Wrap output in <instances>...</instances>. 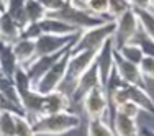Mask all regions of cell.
Wrapping results in <instances>:
<instances>
[{
  "mask_svg": "<svg viewBox=\"0 0 154 136\" xmlns=\"http://www.w3.org/2000/svg\"><path fill=\"white\" fill-rule=\"evenodd\" d=\"M13 82H15V90L18 95V102L23 110V113L28 116L31 121L35 118L43 115V102H45V95L35 90L30 77H28L25 67H18L15 76H13Z\"/></svg>",
  "mask_w": 154,
  "mask_h": 136,
  "instance_id": "cell-1",
  "label": "cell"
},
{
  "mask_svg": "<svg viewBox=\"0 0 154 136\" xmlns=\"http://www.w3.org/2000/svg\"><path fill=\"white\" fill-rule=\"evenodd\" d=\"M80 123H82L80 116L72 112L43 115L31 121L36 136H61L77 130Z\"/></svg>",
  "mask_w": 154,
  "mask_h": 136,
  "instance_id": "cell-2",
  "label": "cell"
},
{
  "mask_svg": "<svg viewBox=\"0 0 154 136\" xmlns=\"http://www.w3.org/2000/svg\"><path fill=\"white\" fill-rule=\"evenodd\" d=\"M115 30H116L115 20H110L107 23L100 25V26L80 31V35L77 36V41L74 43L72 51L74 53H82V51H95L97 53L108 39L113 38Z\"/></svg>",
  "mask_w": 154,
  "mask_h": 136,
  "instance_id": "cell-3",
  "label": "cell"
},
{
  "mask_svg": "<svg viewBox=\"0 0 154 136\" xmlns=\"http://www.w3.org/2000/svg\"><path fill=\"white\" fill-rule=\"evenodd\" d=\"M72 48L74 46L69 48V49L61 56V59L41 77V80L35 85L36 92H39L41 95H48V94H51V92H56V90L61 89V85L66 80V74H67L69 61H71V56H72Z\"/></svg>",
  "mask_w": 154,
  "mask_h": 136,
  "instance_id": "cell-4",
  "label": "cell"
},
{
  "mask_svg": "<svg viewBox=\"0 0 154 136\" xmlns=\"http://www.w3.org/2000/svg\"><path fill=\"white\" fill-rule=\"evenodd\" d=\"M51 17L54 18H59L61 21L67 23L69 26L75 28L79 31H84V30H89V28H95V26H100V25L107 23L110 21L108 18H103V17H97L90 12H82V10H75L66 2V5L62 7L59 12L53 13Z\"/></svg>",
  "mask_w": 154,
  "mask_h": 136,
  "instance_id": "cell-5",
  "label": "cell"
},
{
  "mask_svg": "<svg viewBox=\"0 0 154 136\" xmlns=\"http://www.w3.org/2000/svg\"><path fill=\"white\" fill-rule=\"evenodd\" d=\"M115 23H116V30H115L112 41H113V48L118 49V48H122L126 43H131L136 38V35L139 31V21H138L134 10L131 8L125 15L120 17L118 20H115Z\"/></svg>",
  "mask_w": 154,
  "mask_h": 136,
  "instance_id": "cell-6",
  "label": "cell"
},
{
  "mask_svg": "<svg viewBox=\"0 0 154 136\" xmlns=\"http://www.w3.org/2000/svg\"><path fill=\"white\" fill-rule=\"evenodd\" d=\"M82 108L84 113L89 116V120H97V118L105 120V116L110 112V105L103 87H95L94 90H90L82 98Z\"/></svg>",
  "mask_w": 154,
  "mask_h": 136,
  "instance_id": "cell-7",
  "label": "cell"
},
{
  "mask_svg": "<svg viewBox=\"0 0 154 136\" xmlns=\"http://www.w3.org/2000/svg\"><path fill=\"white\" fill-rule=\"evenodd\" d=\"M80 35V33H79ZM79 35H69V36H54V35H41L35 41L36 45V57L54 54L66 49L67 46H72L77 41Z\"/></svg>",
  "mask_w": 154,
  "mask_h": 136,
  "instance_id": "cell-8",
  "label": "cell"
},
{
  "mask_svg": "<svg viewBox=\"0 0 154 136\" xmlns=\"http://www.w3.org/2000/svg\"><path fill=\"white\" fill-rule=\"evenodd\" d=\"M74 46V45H72ZM71 46H67L66 49H62L59 51V53H54V54H48V56H39V57H35L30 64L25 67V71H26V74L28 77H30V80H31V84H33V87L36 85V84L41 80V77L46 74L48 71H49L51 67H53L54 64H56L57 61L61 59V56L66 53V51L69 49Z\"/></svg>",
  "mask_w": 154,
  "mask_h": 136,
  "instance_id": "cell-9",
  "label": "cell"
},
{
  "mask_svg": "<svg viewBox=\"0 0 154 136\" xmlns=\"http://www.w3.org/2000/svg\"><path fill=\"white\" fill-rule=\"evenodd\" d=\"M113 41L108 39L103 46L98 49L97 57H95V64L98 67V76H100V84L105 90V85L108 84L110 77L115 72V59H113Z\"/></svg>",
  "mask_w": 154,
  "mask_h": 136,
  "instance_id": "cell-10",
  "label": "cell"
},
{
  "mask_svg": "<svg viewBox=\"0 0 154 136\" xmlns=\"http://www.w3.org/2000/svg\"><path fill=\"white\" fill-rule=\"evenodd\" d=\"M113 59H115V72L122 77L125 82L130 84V85L143 87V76L136 64L126 61L116 49L113 51Z\"/></svg>",
  "mask_w": 154,
  "mask_h": 136,
  "instance_id": "cell-11",
  "label": "cell"
},
{
  "mask_svg": "<svg viewBox=\"0 0 154 136\" xmlns=\"http://www.w3.org/2000/svg\"><path fill=\"white\" fill-rule=\"evenodd\" d=\"M95 87H102V84H100V76H98V67L94 62L92 67L77 80L74 90H72V94H71V100L72 102H82V98L85 97L90 90H94Z\"/></svg>",
  "mask_w": 154,
  "mask_h": 136,
  "instance_id": "cell-12",
  "label": "cell"
},
{
  "mask_svg": "<svg viewBox=\"0 0 154 136\" xmlns=\"http://www.w3.org/2000/svg\"><path fill=\"white\" fill-rule=\"evenodd\" d=\"M72 100L66 92L56 90L51 94L45 95L43 102V115H53V113H62V112H71ZM41 115V116H43Z\"/></svg>",
  "mask_w": 154,
  "mask_h": 136,
  "instance_id": "cell-13",
  "label": "cell"
},
{
  "mask_svg": "<svg viewBox=\"0 0 154 136\" xmlns=\"http://www.w3.org/2000/svg\"><path fill=\"white\" fill-rule=\"evenodd\" d=\"M123 92H125V97H126L128 102H133L134 105H138L143 113H148V115L154 116V102L143 87L125 84Z\"/></svg>",
  "mask_w": 154,
  "mask_h": 136,
  "instance_id": "cell-14",
  "label": "cell"
},
{
  "mask_svg": "<svg viewBox=\"0 0 154 136\" xmlns=\"http://www.w3.org/2000/svg\"><path fill=\"white\" fill-rule=\"evenodd\" d=\"M112 126L116 136H141V128L138 125L136 118H130L122 113H113Z\"/></svg>",
  "mask_w": 154,
  "mask_h": 136,
  "instance_id": "cell-15",
  "label": "cell"
},
{
  "mask_svg": "<svg viewBox=\"0 0 154 136\" xmlns=\"http://www.w3.org/2000/svg\"><path fill=\"white\" fill-rule=\"evenodd\" d=\"M18 67H20V64L15 57V53H13V45L0 39V72L5 77L13 79Z\"/></svg>",
  "mask_w": 154,
  "mask_h": 136,
  "instance_id": "cell-16",
  "label": "cell"
},
{
  "mask_svg": "<svg viewBox=\"0 0 154 136\" xmlns=\"http://www.w3.org/2000/svg\"><path fill=\"white\" fill-rule=\"evenodd\" d=\"M43 35H54V36H69V35H79V30L69 26L67 23L61 21L59 18H54L51 15H48L46 18H43L39 21Z\"/></svg>",
  "mask_w": 154,
  "mask_h": 136,
  "instance_id": "cell-17",
  "label": "cell"
},
{
  "mask_svg": "<svg viewBox=\"0 0 154 136\" xmlns=\"http://www.w3.org/2000/svg\"><path fill=\"white\" fill-rule=\"evenodd\" d=\"M21 38V28L7 12L0 13V39L5 43H17Z\"/></svg>",
  "mask_w": 154,
  "mask_h": 136,
  "instance_id": "cell-18",
  "label": "cell"
},
{
  "mask_svg": "<svg viewBox=\"0 0 154 136\" xmlns=\"http://www.w3.org/2000/svg\"><path fill=\"white\" fill-rule=\"evenodd\" d=\"M13 53L21 67H26L30 62L36 57V45L33 39L20 38L17 43H13Z\"/></svg>",
  "mask_w": 154,
  "mask_h": 136,
  "instance_id": "cell-19",
  "label": "cell"
},
{
  "mask_svg": "<svg viewBox=\"0 0 154 136\" xmlns=\"http://www.w3.org/2000/svg\"><path fill=\"white\" fill-rule=\"evenodd\" d=\"M133 10L138 17L139 30L146 36L154 39V12H151V10H139V8H133Z\"/></svg>",
  "mask_w": 154,
  "mask_h": 136,
  "instance_id": "cell-20",
  "label": "cell"
},
{
  "mask_svg": "<svg viewBox=\"0 0 154 136\" xmlns=\"http://www.w3.org/2000/svg\"><path fill=\"white\" fill-rule=\"evenodd\" d=\"M87 136H116V134L108 121H105L103 118H97V120H89Z\"/></svg>",
  "mask_w": 154,
  "mask_h": 136,
  "instance_id": "cell-21",
  "label": "cell"
},
{
  "mask_svg": "<svg viewBox=\"0 0 154 136\" xmlns=\"http://www.w3.org/2000/svg\"><path fill=\"white\" fill-rule=\"evenodd\" d=\"M116 51H118V53L122 54V56H123L126 61L133 62V64H136V66H139V62L143 61V57H144L141 48H139L134 41L126 43V45H123L122 48H118Z\"/></svg>",
  "mask_w": 154,
  "mask_h": 136,
  "instance_id": "cell-22",
  "label": "cell"
},
{
  "mask_svg": "<svg viewBox=\"0 0 154 136\" xmlns=\"http://www.w3.org/2000/svg\"><path fill=\"white\" fill-rule=\"evenodd\" d=\"M25 13H26V18L30 23H39L43 18L48 17V12L36 0H26L25 2Z\"/></svg>",
  "mask_w": 154,
  "mask_h": 136,
  "instance_id": "cell-23",
  "label": "cell"
},
{
  "mask_svg": "<svg viewBox=\"0 0 154 136\" xmlns=\"http://www.w3.org/2000/svg\"><path fill=\"white\" fill-rule=\"evenodd\" d=\"M17 115L13 112H0V136H15Z\"/></svg>",
  "mask_w": 154,
  "mask_h": 136,
  "instance_id": "cell-24",
  "label": "cell"
},
{
  "mask_svg": "<svg viewBox=\"0 0 154 136\" xmlns=\"http://www.w3.org/2000/svg\"><path fill=\"white\" fill-rule=\"evenodd\" d=\"M130 0H108V17L110 20H118L122 15L131 10Z\"/></svg>",
  "mask_w": 154,
  "mask_h": 136,
  "instance_id": "cell-25",
  "label": "cell"
},
{
  "mask_svg": "<svg viewBox=\"0 0 154 136\" xmlns=\"http://www.w3.org/2000/svg\"><path fill=\"white\" fill-rule=\"evenodd\" d=\"M15 136H36L33 130L31 120L26 115L15 116Z\"/></svg>",
  "mask_w": 154,
  "mask_h": 136,
  "instance_id": "cell-26",
  "label": "cell"
},
{
  "mask_svg": "<svg viewBox=\"0 0 154 136\" xmlns=\"http://www.w3.org/2000/svg\"><path fill=\"white\" fill-rule=\"evenodd\" d=\"M133 41L136 43L139 48H141V51H143V54H144V56L154 57V39H151L149 36H146L144 33L139 30L138 35H136V38H134Z\"/></svg>",
  "mask_w": 154,
  "mask_h": 136,
  "instance_id": "cell-27",
  "label": "cell"
},
{
  "mask_svg": "<svg viewBox=\"0 0 154 136\" xmlns=\"http://www.w3.org/2000/svg\"><path fill=\"white\" fill-rule=\"evenodd\" d=\"M89 12L97 17L108 18V0H89Z\"/></svg>",
  "mask_w": 154,
  "mask_h": 136,
  "instance_id": "cell-28",
  "label": "cell"
},
{
  "mask_svg": "<svg viewBox=\"0 0 154 136\" xmlns=\"http://www.w3.org/2000/svg\"><path fill=\"white\" fill-rule=\"evenodd\" d=\"M116 112L122 113V115H125V116H130V118H136L138 120V115L141 113V108H139L138 105H134L133 102H125V104H122L118 108H116Z\"/></svg>",
  "mask_w": 154,
  "mask_h": 136,
  "instance_id": "cell-29",
  "label": "cell"
},
{
  "mask_svg": "<svg viewBox=\"0 0 154 136\" xmlns=\"http://www.w3.org/2000/svg\"><path fill=\"white\" fill-rule=\"evenodd\" d=\"M139 71H141L143 79H154V57L144 56L143 61L139 62Z\"/></svg>",
  "mask_w": 154,
  "mask_h": 136,
  "instance_id": "cell-30",
  "label": "cell"
},
{
  "mask_svg": "<svg viewBox=\"0 0 154 136\" xmlns=\"http://www.w3.org/2000/svg\"><path fill=\"white\" fill-rule=\"evenodd\" d=\"M36 2H38L39 5L46 10L48 15H53V13L59 12L62 7L66 5V2H67V0H36Z\"/></svg>",
  "mask_w": 154,
  "mask_h": 136,
  "instance_id": "cell-31",
  "label": "cell"
},
{
  "mask_svg": "<svg viewBox=\"0 0 154 136\" xmlns=\"http://www.w3.org/2000/svg\"><path fill=\"white\" fill-rule=\"evenodd\" d=\"M0 112H13V113H18V115H25L23 110L17 104H13L12 100H8L2 92H0Z\"/></svg>",
  "mask_w": 154,
  "mask_h": 136,
  "instance_id": "cell-32",
  "label": "cell"
},
{
  "mask_svg": "<svg viewBox=\"0 0 154 136\" xmlns=\"http://www.w3.org/2000/svg\"><path fill=\"white\" fill-rule=\"evenodd\" d=\"M41 35H43V31H41V26H39V23H30L23 31H21V38L33 39V41H36V39H38Z\"/></svg>",
  "mask_w": 154,
  "mask_h": 136,
  "instance_id": "cell-33",
  "label": "cell"
},
{
  "mask_svg": "<svg viewBox=\"0 0 154 136\" xmlns=\"http://www.w3.org/2000/svg\"><path fill=\"white\" fill-rule=\"evenodd\" d=\"M67 3L75 10H82V12H89V2L87 0H67Z\"/></svg>",
  "mask_w": 154,
  "mask_h": 136,
  "instance_id": "cell-34",
  "label": "cell"
},
{
  "mask_svg": "<svg viewBox=\"0 0 154 136\" xmlns=\"http://www.w3.org/2000/svg\"><path fill=\"white\" fill-rule=\"evenodd\" d=\"M133 8H139V10H149V0H130Z\"/></svg>",
  "mask_w": 154,
  "mask_h": 136,
  "instance_id": "cell-35",
  "label": "cell"
},
{
  "mask_svg": "<svg viewBox=\"0 0 154 136\" xmlns=\"http://www.w3.org/2000/svg\"><path fill=\"white\" fill-rule=\"evenodd\" d=\"M141 136H154V130L148 126H143L141 128Z\"/></svg>",
  "mask_w": 154,
  "mask_h": 136,
  "instance_id": "cell-36",
  "label": "cell"
},
{
  "mask_svg": "<svg viewBox=\"0 0 154 136\" xmlns=\"http://www.w3.org/2000/svg\"><path fill=\"white\" fill-rule=\"evenodd\" d=\"M5 10V0H0V12Z\"/></svg>",
  "mask_w": 154,
  "mask_h": 136,
  "instance_id": "cell-37",
  "label": "cell"
},
{
  "mask_svg": "<svg viewBox=\"0 0 154 136\" xmlns=\"http://www.w3.org/2000/svg\"><path fill=\"white\" fill-rule=\"evenodd\" d=\"M149 10L154 12V0H149Z\"/></svg>",
  "mask_w": 154,
  "mask_h": 136,
  "instance_id": "cell-38",
  "label": "cell"
},
{
  "mask_svg": "<svg viewBox=\"0 0 154 136\" xmlns=\"http://www.w3.org/2000/svg\"><path fill=\"white\" fill-rule=\"evenodd\" d=\"M87 2H89V0H87Z\"/></svg>",
  "mask_w": 154,
  "mask_h": 136,
  "instance_id": "cell-39",
  "label": "cell"
},
{
  "mask_svg": "<svg viewBox=\"0 0 154 136\" xmlns=\"http://www.w3.org/2000/svg\"><path fill=\"white\" fill-rule=\"evenodd\" d=\"M0 74H2V72H0Z\"/></svg>",
  "mask_w": 154,
  "mask_h": 136,
  "instance_id": "cell-40",
  "label": "cell"
},
{
  "mask_svg": "<svg viewBox=\"0 0 154 136\" xmlns=\"http://www.w3.org/2000/svg\"><path fill=\"white\" fill-rule=\"evenodd\" d=\"M0 13H2V12H0Z\"/></svg>",
  "mask_w": 154,
  "mask_h": 136,
  "instance_id": "cell-41",
  "label": "cell"
}]
</instances>
